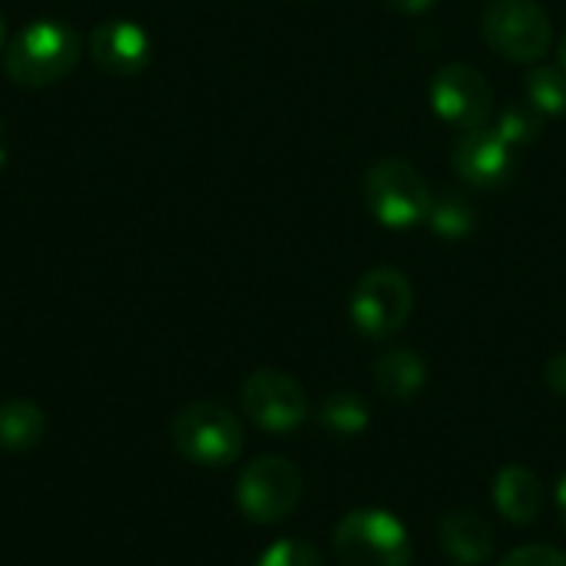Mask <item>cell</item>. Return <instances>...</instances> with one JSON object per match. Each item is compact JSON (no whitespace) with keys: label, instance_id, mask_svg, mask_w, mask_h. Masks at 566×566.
I'll list each match as a JSON object with an SVG mask.
<instances>
[{"label":"cell","instance_id":"obj_1","mask_svg":"<svg viewBox=\"0 0 566 566\" xmlns=\"http://www.w3.org/2000/svg\"><path fill=\"white\" fill-rule=\"evenodd\" d=\"M80 60V33L63 20H33L3 50V70L17 86L60 83Z\"/></svg>","mask_w":566,"mask_h":566},{"label":"cell","instance_id":"obj_2","mask_svg":"<svg viewBox=\"0 0 566 566\" xmlns=\"http://www.w3.org/2000/svg\"><path fill=\"white\" fill-rule=\"evenodd\" d=\"M431 199H434V192H431L428 179L408 159L388 156V159H378L365 172L368 212L385 229H415V226H421L428 219Z\"/></svg>","mask_w":566,"mask_h":566},{"label":"cell","instance_id":"obj_3","mask_svg":"<svg viewBox=\"0 0 566 566\" xmlns=\"http://www.w3.org/2000/svg\"><path fill=\"white\" fill-rule=\"evenodd\" d=\"M172 448L199 468H226L242 454L239 418L216 401H192L169 424Z\"/></svg>","mask_w":566,"mask_h":566},{"label":"cell","instance_id":"obj_4","mask_svg":"<svg viewBox=\"0 0 566 566\" xmlns=\"http://www.w3.org/2000/svg\"><path fill=\"white\" fill-rule=\"evenodd\" d=\"M338 566H411V534L388 511H352L335 527Z\"/></svg>","mask_w":566,"mask_h":566},{"label":"cell","instance_id":"obj_5","mask_svg":"<svg viewBox=\"0 0 566 566\" xmlns=\"http://www.w3.org/2000/svg\"><path fill=\"white\" fill-rule=\"evenodd\" d=\"M415 308V289L405 272L378 265L365 272L348 298V315L352 325L365 338H388L405 328Z\"/></svg>","mask_w":566,"mask_h":566},{"label":"cell","instance_id":"obj_6","mask_svg":"<svg viewBox=\"0 0 566 566\" xmlns=\"http://www.w3.org/2000/svg\"><path fill=\"white\" fill-rule=\"evenodd\" d=\"M305 491L302 471L279 454H262L255 461L245 464V471L239 474V507L252 524H279L285 517H292V511L298 507Z\"/></svg>","mask_w":566,"mask_h":566},{"label":"cell","instance_id":"obj_7","mask_svg":"<svg viewBox=\"0 0 566 566\" xmlns=\"http://www.w3.org/2000/svg\"><path fill=\"white\" fill-rule=\"evenodd\" d=\"M484 36L504 60L537 63L554 43V27L537 0H494L484 10Z\"/></svg>","mask_w":566,"mask_h":566},{"label":"cell","instance_id":"obj_8","mask_svg":"<svg viewBox=\"0 0 566 566\" xmlns=\"http://www.w3.org/2000/svg\"><path fill=\"white\" fill-rule=\"evenodd\" d=\"M431 109L454 129L468 133L488 126L494 113V90L488 76L471 63H448L431 80Z\"/></svg>","mask_w":566,"mask_h":566},{"label":"cell","instance_id":"obj_9","mask_svg":"<svg viewBox=\"0 0 566 566\" xmlns=\"http://www.w3.org/2000/svg\"><path fill=\"white\" fill-rule=\"evenodd\" d=\"M239 401H242L245 418L255 428L272 431V434L295 431L308 415V401H305L302 385L295 378H289L285 371H272V368L252 371L242 381Z\"/></svg>","mask_w":566,"mask_h":566},{"label":"cell","instance_id":"obj_10","mask_svg":"<svg viewBox=\"0 0 566 566\" xmlns=\"http://www.w3.org/2000/svg\"><path fill=\"white\" fill-rule=\"evenodd\" d=\"M454 172L474 189H497L514 176V146L494 129H468L454 143Z\"/></svg>","mask_w":566,"mask_h":566},{"label":"cell","instance_id":"obj_11","mask_svg":"<svg viewBox=\"0 0 566 566\" xmlns=\"http://www.w3.org/2000/svg\"><path fill=\"white\" fill-rule=\"evenodd\" d=\"M90 56L109 76H136L153 60V40L133 20H106L90 33Z\"/></svg>","mask_w":566,"mask_h":566},{"label":"cell","instance_id":"obj_12","mask_svg":"<svg viewBox=\"0 0 566 566\" xmlns=\"http://www.w3.org/2000/svg\"><path fill=\"white\" fill-rule=\"evenodd\" d=\"M441 547L451 560H458L461 566H478L484 564L494 551V531L491 524L474 514V511H451L441 527H438Z\"/></svg>","mask_w":566,"mask_h":566},{"label":"cell","instance_id":"obj_13","mask_svg":"<svg viewBox=\"0 0 566 566\" xmlns=\"http://www.w3.org/2000/svg\"><path fill=\"white\" fill-rule=\"evenodd\" d=\"M494 504L511 524H534L544 511V484L534 471L511 464L494 481Z\"/></svg>","mask_w":566,"mask_h":566},{"label":"cell","instance_id":"obj_14","mask_svg":"<svg viewBox=\"0 0 566 566\" xmlns=\"http://www.w3.org/2000/svg\"><path fill=\"white\" fill-rule=\"evenodd\" d=\"M375 388L391 401H411L428 385V365L415 348H388L371 368Z\"/></svg>","mask_w":566,"mask_h":566},{"label":"cell","instance_id":"obj_15","mask_svg":"<svg viewBox=\"0 0 566 566\" xmlns=\"http://www.w3.org/2000/svg\"><path fill=\"white\" fill-rule=\"evenodd\" d=\"M46 418L33 401L13 398L0 405V448L3 451H30L43 441Z\"/></svg>","mask_w":566,"mask_h":566},{"label":"cell","instance_id":"obj_16","mask_svg":"<svg viewBox=\"0 0 566 566\" xmlns=\"http://www.w3.org/2000/svg\"><path fill=\"white\" fill-rule=\"evenodd\" d=\"M318 424L335 434V438H358L368 431L371 424V411L365 405V398L352 395V391H335L322 401L318 408Z\"/></svg>","mask_w":566,"mask_h":566},{"label":"cell","instance_id":"obj_17","mask_svg":"<svg viewBox=\"0 0 566 566\" xmlns=\"http://www.w3.org/2000/svg\"><path fill=\"white\" fill-rule=\"evenodd\" d=\"M424 222H428L441 239L461 242V239H468V235L474 232L478 216H474V206H471L461 192L444 189V192H438V196L431 199V209H428V219H424Z\"/></svg>","mask_w":566,"mask_h":566},{"label":"cell","instance_id":"obj_18","mask_svg":"<svg viewBox=\"0 0 566 566\" xmlns=\"http://www.w3.org/2000/svg\"><path fill=\"white\" fill-rule=\"evenodd\" d=\"M527 99L544 116L566 113V70L564 66H534L527 73Z\"/></svg>","mask_w":566,"mask_h":566},{"label":"cell","instance_id":"obj_19","mask_svg":"<svg viewBox=\"0 0 566 566\" xmlns=\"http://www.w3.org/2000/svg\"><path fill=\"white\" fill-rule=\"evenodd\" d=\"M494 129H497L511 146H524V143H534V139L541 136V129H544V113H541L531 99H517V103H511V106L497 116Z\"/></svg>","mask_w":566,"mask_h":566},{"label":"cell","instance_id":"obj_20","mask_svg":"<svg viewBox=\"0 0 566 566\" xmlns=\"http://www.w3.org/2000/svg\"><path fill=\"white\" fill-rule=\"evenodd\" d=\"M255 566H325V560L308 541H279L259 557Z\"/></svg>","mask_w":566,"mask_h":566},{"label":"cell","instance_id":"obj_21","mask_svg":"<svg viewBox=\"0 0 566 566\" xmlns=\"http://www.w3.org/2000/svg\"><path fill=\"white\" fill-rule=\"evenodd\" d=\"M501 566H566V554L547 544H527L517 547L514 554H507Z\"/></svg>","mask_w":566,"mask_h":566},{"label":"cell","instance_id":"obj_22","mask_svg":"<svg viewBox=\"0 0 566 566\" xmlns=\"http://www.w3.org/2000/svg\"><path fill=\"white\" fill-rule=\"evenodd\" d=\"M544 378H547V385H551V391H554V395L566 398V352L554 355V358L547 361Z\"/></svg>","mask_w":566,"mask_h":566},{"label":"cell","instance_id":"obj_23","mask_svg":"<svg viewBox=\"0 0 566 566\" xmlns=\"http://www.w3.org/2000/svg\"><path fill=\"white\" fill-rule=\"evenodd\" d=\"M438 0H385V7L398 10V13H408V17H418V13H428Z\"/></svg>","mask_w":566,"mask_h":566},{"label":"cell","instance_id":"obj_24","mask_svg":"<svg viewBox=\"0 0 566 566\" xmlns=\"http://www.w3.org/2000/svg\"><path fill=\"white\" fill-rule=\"evenodd\" d=\"M557 511H560V521H564L566 527V474L560 478V484H557Z\"/></svg>","mask_w":566,"mask_h":566},{"label":"cell","instance_id":"obj_25","mask_svg":"<svg viewBox=\"0 0 566 566\" xmlns=\"http://www.w3.org/2000/svg\"><path fill=\"white\" fill-rule=\"evenodd\" d=\"M557 56H560V66L566 70V36L560 40V46H557Z\"/></svg>","mask_w":566,"mask_h":566},{"label":"cell","instance_id":"obj_26","mask_svg":"<svg viewBox=\"0 0 566 566\" xmlns=\"http://www.w3.org/2000/svg\"><path fill=\"white\" fill-rule=\"evenodd\" d=\"M3 40H7V27H3V13H0V53H3Z\"/></svg>","mask_w":566,"mask_h":566},{"label":"cell","instance_id":"obj_27","mask_svg":"<svg viewBox=\"0 0 566 566\" xmlns=\"http://www.w3.org/2000/svg\"><path fill=\"white\" fill-rule=\"evenodd\" d=\"M7 159V146H3V126H0V163Z\"/></svg>","mask_w":566,"mask_h":566}]
</instances>
